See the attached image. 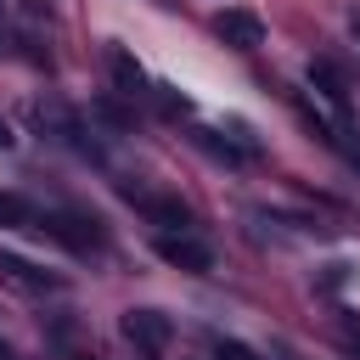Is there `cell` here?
I'll return each instance as SVG.
<instances>
[{
  "instance_id": "obj_13",
  "label": "cell",
  "mask_w": 360,
  "mask_h": 360,
  "mask_svg": "<svg viewBox=\"0 0 360 360\" xmlns=\"http://www.w3.org/2000/svg\"><path fill=\"white\" fill-rule=\"evenodd\" d=\"M349 34H354V39H360V6H354V11H349Z\"/></svg>"
},
{
  "instance_id": "obj_12",
  "label": "cell",
  "mask_w": 360,
  "mask_h": 360,
  "mask_svg": "<svg viewBox=\"0 0 360 360\" xmlns=\"http://www.w3.org/2000/svg\"><path fill=\"white\" fill-rule=\"evenodd\" d=\"M11 146H17V135H11V124L0 118V152H11Z\"/></svg>"
},
{
  "instance_id": "obj_4",
  "label": "cell",
  "mask_w": 360,
  "mask_h": 360,
  "mask_svg": "<svg viewBox=\"0 0 360 360\" xmlns=\"http://www.w3.org/2000/svg\"><path fill=\"white\" fill-rule=\"evenodd\" d=\"M34 231L56 236V242H62V248H73V253H96V248H101L96 219H79V214H39V225H34Z\"/></svg>"
},
{
  "instance_id": "obj_7",
  "label": "cell",
  "mask_w": 360,
  "mask_h": 360,
  "mask_svg": "<svg viewBox=\"0 0 360 360\" xmlns=\"http://www.w3.org/2000/svg\"><path fill=\"white\" fill-rule=\"evenodd\" d=\"M34 225H39V208L22 191H0V231H34Z\"/></svg>"
},
{
  "instance_id": "obj_2",
  "label": "cell",
  "mask_w": 360,
  "mask_h": 360,
  "mask_svg": "<svg viewBox=\"0 0 360 360\" xmlns=\"http://www.w3.org/2000/svg\"><path fill=\"white\" fill-rule=\"evenodd\" d=\"M152 248H158V259L174 264V270H191V276H208V270H214V248L197 242L191 231H163Z\"/></svg>"
},
{
  "instance_id": "obj_5",
  "label": "cell",
  "mask_w": 360,
  "mask_h": 360,
  "mask_svg": "<svg viewBox=\"0 0 360 360\" xmlns=\"http://www.w3.org/2000/svg\"><path fill=\"white\" fill-rule=\"evenodd\" d=\"M214 34H219L231 51H259V45H264V22H259L253 11H242V6L219 11V17H214Z\"/></svg>"
},
{
  "instance_id": "obj_11",
  "label": "cell",
  "mask_w": 360,
  "mask_h": 360,
  "mask_svg": "<svg viewBox=\"0 0 360 360\" xmlns=\"http://www.w3.org/2000/svg\"><path fill=\"white\" fill-rule=\"evenodd\" d=\"M208 360H264V354H253V349H248V343H236V338H219Z\"/></svg>"
},
{
  "instance_id": "obj_10",
  "label": "cell",
  "mask_w": 360,
  "mask_h": 360,
  "mask_svg": "<svg viewBox=\"0 0 360 360\" xmlns=\"http://www.w3.org/2000/svg\"><path fill=\"white\" fill-rule=\"evenodd\" d=\"M338 152H343L349 163H360V118H349V112H343V124H338Z\"/></svg>"
},
{
  "instance_id": "obj_8",
  "label": "cell",
  "mask_w": 360,
  "mask_h": 360,
  "mask_svg": "<svg viewBox=\"0 0 360 360\" xmlns=\"http://www.w3.org/2000/svg\"><path fill=\"white\" fill-rule=\"evenodd\" d=\"M107 68H112V79H118V90H124V96H141V90H146V73H141V62H135L129 51H118V45H112V51H107Z\"/></svg>"
},
{
  "instance_id": "obj_9",
  "label": "cell",
  "mask_w": 360,
  "mask_h": 360,
  "mask_svg": "<svg viewBox=\"0 0 360 360\" xmlns=\"http://www.w3.org/2000/svg\"><path fill=\"white\" fill-rule=\"evenodd\" d=\"M309 84L338 107V112H349V90H343V73L332 68V62H309Z\"/></svg>"
},
{
  "instance_id": "obj_3",
  "label": "cell",
  "mask_w": 360,
  "mask_h": 360,
  "mask_svg": "<svg viewBox=\"0 0 360 360\" xmlns=\"http://www.w3.org/2000/svg\"><path fill=\"white\" fill-rule=\"evenodd\" d=\"M0 281L17 287V292H28V298H39V292H62V287H68L56 270H39V264L22 259V253H0Z\"/></svg>"
},
{
  "instance_id": "obj_1",
  "label": "cell",
  "mask_w": 360,
  "mask_h": 360,
  "mask_svg": "<svg viewBox=\"0 0 360 360\" xmlns=\"http://www.w3.org/2000/svg\"><path fill=\"white\" fill-rule=\"evenodd\" d=\"M118 332H124L146 360H158V354L169 349V338H174V326H169V315H163V309H124Z\"/></svg>"
},
{
  "instance_id": "obj_6",
  "label": "cell",
  "mask_w": 360,
  "mask_h": 360,
  "mask_svg": "<svg viewBox=\"0 0 360 360\" xmlns=\"http://www.w3.org/2000/svg\"><path fill=\"white\" fill-rule=\"evenodd\" d=\"M124 197H129L152 225H163V231H186V225H191V208H186L180 197H141V191H124Z\"/></svg>"
}]
</instances>
